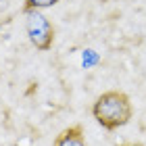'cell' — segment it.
Here are the masks:
<instances>
[{"label":"cell","mask_w":146,"mask_h":146,"mask_svg":"<svg viewBox=\"0 0 146 146\" xmlns=\"http://www.w3.org/2000/svg\"><path fill=\"white\" fill-rule=\"evenodd\" d=\"M6 6H9V0H0V13L6 11Z\"/></svg>","instance_id":"5b68a950"},{"label":"cell","mask_w":146,"mask_h":146,"mask_svg":"<svg viewBox=\"0 0 146 146\" xmlns=\"http://www.w3.org/2000/svg\"><path fill=\"white\" fill-rule=\"evenodd\" d=\"M58 0H25L23 4V13L25 11H40V9H48V6H54Z\"/></svg>","instance_id":"277c9868"},{"label":"cell","mask_w":146,"mask_h":146,"mask_svg":"<svg viewBox=\"0 0 146 146\" xmlns=\"http://www.w3.org/2000/svg\"><path fill=\"white\" fill-rule=\"evenodd\" d=\"M131 113H134V109H131L129 96L119 90H109L100 94L92 107V115L104 129H117L127 125Z\"/></svg>","instance_id":"6da1fadb"},{"label":"cell","mask_w":146,"mask_h":146,"mask_svg":"<svg viewBox=\"0 0 146 146\" xmlns=\"http://www.w3.org/2000/svg\"><path fill=\"white\" fill-rule=\"evenodd\" d=\"M25 31L38 50H50L54 42V27L42 11H25Z\"/></svg>","instance_id":"7a4b0ae2"},{"label":"cell","mask_w":146,"mask_h":146,"mask_svg":"<svg viewBox=\"0 0 146 146\" xmlns=\"http://www.w3.org/2000/svg\"><path fill=\"white\" fill-rule=\"evenodd\" d=\"M54 146H86L84 129L79 127V125H73V127L63 129L61 134L54 138Z\"/></svg>","instance_id":"3957f363"}]
</instances>
